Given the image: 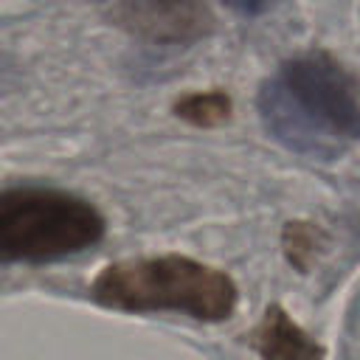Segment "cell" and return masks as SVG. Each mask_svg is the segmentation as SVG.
<instances>
[{"instance_id":"ba28073f","label":"cell","mask_w":360,"mask_h":360,"mask_svg":"<svg viewBox=\"0 0 360 360\" xmlns=\"http://www.w3.org/2000/svg\"><path fill=\"white\" fill-rule=\"evenodd\" d=\"M222 3L231 6L233 11H242V14H248V17H256V14L267 11L276 0H222Z\"/></svg>"},{"instance_id":"8992f818","label":"cell","mask_w":360,"mask_h":360,"mask_svg":"<svg viewBox=\"0 0 360 360\" xmlns=\"http://www.w3.org/2000/svg\"><path fill=\"white\" fill-rule=\"evenodd\" d=\"M174 115L191 127H219L231 118V96L222 90L186 93L174 104Z\"/></svg>"},{"instance_id":"277c9868","label":"cell","mask_w":360,"mask_h":360,"mask_svg":"<svg viewBox=\"0 0 360 360\" xmlns=\"http://www.w3.org/2000/svg\"><path fill=\"white\" fill-rule=\"evenodd\" d=\"M107 22L149 45H191L214 34V11L202 0H118Z\"/></svg>"},{"instance_id":"5b68a950","label":"cell","mask_w":360,"mask_h":360,"mask_svg":"<svg viewBox=\"0 0 360 360\" xmlns=\"http://www.w3.org/2000/svg\"><path fill=\"white\" fill-rule=\"evenodd\" d=\"M262 360H323V346L312 340L281 307H270L250 335Z\"/></svg>"},{"instance_id":"6da1fadb","label":"cell","mask_w":360,"mask_h":360,"mask_svg":"<svg viewBox=\"0 0 360 360\" xmlns=\"http://www.w3.org/2000/svg\"><path fill=\"white\" fill-rule=\"evenodd\" d=\"M264 127L290 149L335 158L360 138V87L323 51L287 59L259 93Z\"/></svg>"},{"instance_id":"3957f363","label":"cell","mask_w":360,"mask_h":360,"mask_svg":"<svg viewBox=\"0 0 360 360\" xmlns=\"http://www.w3.org/2000/svg\"><path fill=\"white\" fill-rule=\"evenodd\" d=\"M104 217L93 202L62 188H0V262H56L93 248Z\"/></svg>"},{"instance_id":"7a4b0ae2","label":"cell","mask_w":360,"mask_h":360,"mask_svg":"<svg viewBox=\"0 0 360 360\" xmlns=\"http://www.w3.org/2000/svg\"><path fill=\"white\" fill-rule=\"evenodd\" d=\"M90 298L121 312H183L197 321H228L239 290L228 273L169 253L107 264L93 278Z\"/></svg>"},{"instance_id":"52a82bcc","label":"cell","mask_w":360,"mask_h":360,"mask_svg":"<svg viewBox=\"0 0 360 360\" xmlns=\"http://www.w3.org/2000/svg\"><path fill=\"white\" fill-rule=\"evenodd\" d=\"M284 245H287L290 262L298 267H307L312 253L318 250V231L309 222H292L284 233Z\"/></svg>"}]
</instances>
